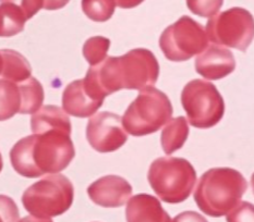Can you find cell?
<instances>
[{"instance_id":"1","label":"cell","mask_w":254,"mask_h":222,"mask_svg":"<svg viewBox=\"0 0 254 222\" xmlns=\"http://www.w3.org/2000/svg\"><path fill=\"white\" fill-rule=\"evenodd\" d=\"M159 63L154 54L144 48L132 49L121 57H107L88 69L85 79L105 97L120 90H145L155 84Z\"/></svg>"},{"instance_id":"2","label":"cell","mask_w":254,"mask_h":222,"mask_svg":"<svg viewBox=\"0 0 254 222\" xmlns=\"http://www.w3.org/2000/svg\"><path fill=\"white\" fill-rule=\"evenodd\" d=\"M247 188L248 182L238 170L213 168L201 176L194 201L204 214L219 218L238 206Z\"/></svg>"},{"instance_id":"3","label":"cell","mask_w":254,"mask_h":222,"mask_svg":"<svg viewBox=\"0 0 254 222\" xmlns=\"http://www.w3.org/2000/svg\"><path fill=\"white\" fill-rule=\"evenodd\" d=\"M73 198L74 187L71 181L62 173H54L27 188L22 196V204L36 220L52 221L69 210Z\"/></svg>"},{"instance_id":"4","label":"cell","mask_w":254,"mask_h":222,"mask_svg":"<svg viewBox=\"0 0 254 222\" xmlns=\"http://www.w3.org/2000/svg\"><path fill=\"white\" fill-rule=\"evenodd\" d=\"M147 180L163 202L179 204L185 202L194 188L196 172L185 158L161 157L152 163Z\"/></svg>"},{"instance_id":"5","label":"cell","mask_w":254,"mask_h":222,"mask_svg":"<svg viewBox=\"0 0 254 222\" xmlns=\"http://www.w3.org/2000/svg\"><path fill=\"white\" fill-rule=\"evenodd\" d=\"M168 96L155 87L140 91L123 116V125L130 135L141 137L157 132L173 116Z\"/></svg>"},{"instance_id":"6","label":"cell","mask_w":254,"mask_h":222,"mask_svg":"<svg viewBox=\"0 0 254 222\" xmlns=\"http://www.w3.org/2000/svg\"><path fill=\"white\" fill-rule=\"evenodd\" d=\"M181 104L189 123L197 129H211L225 113L224 98L216 86L205 80H192L181 93Z\"/></svg>"},{"instance_id":"7","label":"cell","mask_w":254,"mask_h":222,"mask_svg":"<svg viewBox=\"0 0 254 222\" xmlns=\"http://www.w3.org/2000/svg\"><path fill=\"white\" fill-rule=\"evenodd\" d=\"M205 31L207 38L215 45L246 52L254 36L253 15L244 8H231L212 16Z\"/></svg>"},{"instance_id":"8","label":"cell","mask_w":254,"mask_h":222,"mask_svg":"<svg viewBox=\"0 0 254 222\" xmlns=\"http://www.w3.org/2000/svg\"><path fill=\"white\" fill-rule=\"evenodd\" d=\"M208 46L205 27L188 15L169 25L159 38V47L165 57L181 62L200 55Z\"/></svg>"},{"instance_id":"9","label":"cell","mask_w":254,"mask_h":222,"mask_svg":"<svg viewBox=\"0 0 254 222\" xmlns=\"http://www.w3.org/2000/svg\"><path fill=\"white\" fill-rule=\"evenodd\" d=\"M74 156L75 149L69 133L52 130L43 134H35L33 159L42 175L64 171Z\"/></svg>"},{"instance_id":"10","label":"cell","mask_w":254,"mask_h":222,"mask_svg":"<svg viewBox=\"0 0 254 222\" xmlns=\"http://www.w3.org/2000/svg\"><path fill=\"white\" fill-rule=\"evenodd\" d=\"M86 138L98 153H112L124 146L128 134L120 115L103 111L92 115L86 126Z\"/></svg>"},{"instance_id":"11","label":"cell","mask_w":254,"mask_h":222,"mask_svg":"<svg viewBox=\"0 0 254 222\" xmlns=\"http://www.w3.org/2000/svg\"><path fill=\"white\" fill-rule=\"evenodd\" d=\"M132 186L119 175H105L87 187V195L94 204L105 208L121 207L132 195Z\"/></svg>"},{"instance_id":"12","label":"cell","mask_w":254,"mask_h":222,"mask_svg":"<svg viewBox=\"0 0 254 222\" xmlns=\"http://www.w3.org/2000/svg\"><path fill=\"white\" fill-rule=\"evenodd\" d=\"M236 60L233 53L226 47L209 45L195 59V71L206 80L217 81L233 73Z\"/></svg>"},{"instance_id":"13","label":"cell","mask_w":254,"mask_h":222,"mask_svg":"<svg viewBox=\"0 0 254 222\" xmlns=\"http://www.w3.org/2000/svg\"><path fill=\"white\" fill-rule=\"evenodd\" d=\"M103 103L86 90L83 79L71 82L63 94L64 110L76 118L92 116L103 106Z\"/></svg>"},{"instance_id":"14","label":"cell","mask_w":254,"mask_h":222,"mask_svg":"<svg viewBox=\"0 0 254 222\" xmlns=\"http://www.w3.org/2000/svg\"><path fill=\"white\" fill-rule=\"evenodd\" d=\"M126 219L129 222H170L171 218L156 197L148 194H137L130 198L126 208Z\"/></svg>"},{"instance_id":"15","label":"cell","mask_w":254,"mask_h":222,"mask_svg":"<svg viewBox=\"0 0 254 222\" xmlns=\"http://www.w3.org/2000/svg\"><path fill=\"white\" fill-rule=\"evenodd\" d=\"M31 130L34 134L60 130L71 134V121L64 109L54 105H46L32 115Z\"/></svg>"},{"instance_id":"16","label":"cell","mask_w":254,"mask_h":222,"mask_svg":"<svg viewBox=\"0 0 254 222\" xmlns=\"http://www.w3.org/2000/svg\"><path fill=\"white\" fill-rule=\"evenodd\" d=\"M35 141V134L23 137L10 151V162L15 172L22 176L34 177L41 176L33 159V144Z\"/></svg>"},{"instance_id":"17","label":"cell","mask_w":254,"mask_h":222,"mask_svg":"<svg viewBox=\"0 0 254 222\" xmlns=\"http://www.w3.org/2000/svg\"><path fill=\"white\" fill-rule=\"evenodd\" d=\"M0 75L2 80L21 83L29 80L32 76V66L22 54L11 49H1Z\"/></svg>"},{"instance_id":"18","label":"cell","mask_w":254,"mask_h":222,"mask_svg":"<svg viewBox=\"0 0 254 222\" xmlns=\"http://www.w3.org/2000/svg\"><path fill=\"white\" fill-rule=\"evenodd\" d=\"M30 20L23 5L12 1H2L0 7V35L11 37L24 30V24Z\"/></svg>"},{"instance_id":"19","label":"cell","mask_w":254,"mask_h":222,"mask_svg":"<svg viewBox=\"0 0 254 222\" xmlns=\"http://www.w3.org/2000/svg\"><path fill=\"white\" fill-rule=\"evenodd\" d=\"M189 136V124L185 116L170 119L168 124L163 129L161 143L166 155H171L185 145Z\"/></svg>"},{"instance_id":"20","label":"cell","mask_w":254,"mask_h":222,"mask_svg":"<svg viewBox=\"0 0 254 222\" xmlns=\"http://www.w3.org/2000/svg\"><path fill=\"white\" fill-rule=\"evenodd\" d=\"M21 93V114H34L42 108L45 98L43 86L35 77L18 83Z\"/></svg>"},{"instance_id":"21","label":"cell","mask_w":254,"mask_h":222,"mask_svg":"<svg viewBox=\"0 0 254 222\" xmlns=\"http://www.w3.org/2000/svg\"><path fill=\"white\" fill-rule=\"evenodd\" d=\"M1 88V121L9 120L16 113H20L21 110V93L18 83L11 82L8 80H2L0 82Z\"/></svg>"},{"instance_id":"22","label":"cell","mask_w":254,"mask_h":222,"mask_svg":"<svg viewBox=\"0 0 254 222\" xmlns=\"http://www.w3.org/2000/svg\"><path fill=\"white\" fill-rule=\"evenodd\" d=\"M81 4L88 19L94 22H106L113 16L117 2L113 0H85Z\"/></svg>"},{"instance_id":"23","label":"cell","mask_w":254,"mask_h":222,"mask_svg":"<svg viewBox=\"0 0 254 222\" xmlns=\"http://www.w3.org/2000/svg\"><path fill=\"white\" fill-rule=\"evenodd\" d=\"M110 40L103 36H93L84 43L83 56L91 66H95L107 58Z\"/></svg>"},{"instance_id":"24","label":"cell","mask_w":254,"mask_h":222,"mask_svg":"<svg viewBox=\"0 0 254 222\" xmlns=\"http://www.w3.org/2000/svg\"><path fill=\"white\" fill-rule=\"evenodd\" d=\"M223 1H187V5L193 13L203 18H211L218 12Z\"/></svg>"},{"instance_id":"25","label":"cell","mask_w":254,"mask_h":222,"mask_svg":"<svg viewBox=\"0 0 254 222\" xmlns=\"http://www.w3.org/2000/svg\"><path fill=\"white\" fill-rule=\"evenodd\" d=\"M227 220L228 221H240L241 216L247 215V216H253V205L246 203V202H240L238 206H236L229 214H227Z\"/></svg>"},{"instance_id":"26","label":"cell","mask_w":254,"mask_h":222,"mask_svg":"<svg viewBox=\"0 0 254 222\" xmlns=\"http://www.w3.org/2000/svg\"><path fill=\"white\" fill-rule=\"evenodd\" d=\"M116 2H117V1H116ZM139 3H140V1L139 2H123V1L117 2V4L121 5V8H132V7H134V5L139 4Z\"/></svg>"}]
</instances>
